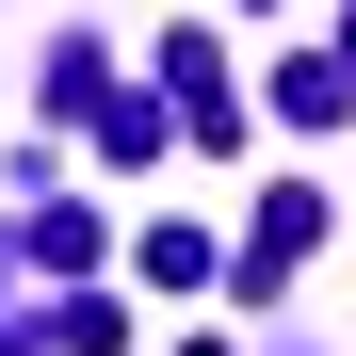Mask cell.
<instances>
[{
	"instance_id": "7a4b0ae2",
	"label": "cell",
	"mask_w": 356,
	"mask_h": 356,
	"mask_svg": "<svg viewBox=\"0 0 356 356\" xmlns=\"http://www.w3.org/2000/svg\"><path fill=\"white\" fill-rule=\"evenodd\" d=\"M275 97H291V113H308V130H324V113H340V97H356V65H340V49H308V65H291V81H275Z\"/></svg>"
},
{
	"instance_id": "6da1fadb",
	"label": "cell",
	"mask_w": 356,
	"mask_h": 356,
	"mask_svg": "<svg viewBox=\"0 0 356 356\" xmlns=\"http://www.w3.org/2000/svg\"><path fill=\"white\" fill-rule=\"evenodd\" d=\"M146 275H162V291H211L227 259H211V227H146Z\"/></svg>"
}]
</instances>
